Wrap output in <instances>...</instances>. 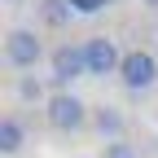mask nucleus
<instances>
[{
	"label": "nucleus",
	"mask_w": 158,
	"mask_h": 158,
	"mask_svg": "<svg viewBox=\"0 0 158 158\" xmlns=\"http://www.w3.org/2000/svg\"><path fill=\"white\" fill-rule=\"evenodd\" d=\"M5 5H18V0H5Z\"/></svg>",
	"instance_id": "f8f14e48"
},
{
	"label": "nucleus",
	"mask_w": 158,
	"mask_h": 158,
	"mask_svg": "<svg viewBox=\"0 0 158 158\" xmlns=\"http://www.w3.org/2000/svg\"><path fill=\"white\" fill-rule=\"evenodd\" d=\"M18 97H22V101H40V97H44V84L31 79V75H22L18 79Z\"/></svg>",
	"instance_id": "1a4fd4ad"
},
{
	"label": "nucleus",
	"mask_w": 158,
	"mask_h": 158,
	"mask_svg": "<svg viewBox=\"0 0 158 158\" xmlns=\"http://www.w3.org/2000/svg\"><path fill=\"white\" fill-rule=\"evenodd\" d=\"M149 5H154V9H158V0H149Z\"/></svg>",
	"instance_id": "ddd939ff"
},
{
	"label": "nucleus",
	"mask_w": 158,
	"mask_h": 158,
	"mask_svg": "<svg viewBox=\"0 0 158 158\" xmlns=\"http://www.w3.org/2000/svg\"><path fill=\"white\" fill-rule=\"evenodd\" d=\"M66 5L75 9V13H84V18H92V13H101L110 0H66Z\"/></svg>",
	"instance_id": "9d476101"
},
{
	"label": "nucleus",
	"mask_w": 158,
	"mask_h": 158,
	"mask_svg": "<svg viewBox=\"0 0 158 158\" xmlns=\"http://www.w3.org/2000/svg\"><path fill=\"white\" fill-rule=\"evenodd\" d=\"M35 9H40V18H44L48 27H66V22H70V13H75L66 0H40Z\"/></svg>",
	"instance_id": "6e6552de"
},
{
	"label": "nucleus",
	"mask_w": 158,
	"mask_h": 158,
	"mask_svg": "<svg viewBox=\"0 0 158 158\" xmlns=\"http://www.w3.org/2000/svg\"><path fill=\"white\" fill-rule=\"evenodd\" d=\"M44 118H48L53 132H79V127L92 123V110L79 101L75 92H53L48 106H44Z\"/></svg>",
	"instance_id": "f257e3e1"
},
{
	"label": "nucleus",
	"mask_w": 158,
	"mask_h": 158,
	"mask_svg": "<svg viewBox=\"0 0 158 158\" xmlns=\"http://www.w3.org/2000/svg\"><path fill=\"white\" fill-rule=\"evenodd\" d=\"M101 158H136V149H132V145H123V141H106Z\"/></svg>",
	"instance_id": "9b49d317"
},
{
	"label": "nucleus",
	"mask_w": 158,
	"mask_h": 158,
	"mask_svg": "<svg viewBox=\"0 0 158 158\" xmlns=\"http://www.w3.org/2000/svg\"><path fill=\"white\" fill-rule=\"evenodd\" d=\"M92 127L110 136V141H118V132H123V114H118L114 106H101V110H92Z\"/></svg>",
	"instance_id": "0eeeda50"
},
{
	"label": "nucleus",
	"mask_w": 158,
	"mask_h": 158,
	"mask_svg": "<svg viewBox=\"0 0 158 158\" xmlns=\"http://www.w3.org/2000/svg\"><path fill=\"white\" fill-rule=\"evenodd\" d=\"M84 57H88V75H118V66H123V53L110 35L84 40Z\"/></svg>",
	"instance_id": "39448f33"
},
{
	"label": "nucleus",
	"mask_w": 158,
	"mask_h": 158,
	"mask_svg": "<svg viewBox=\"0 0 158 158\" xmlns=\"http://www.w3.org/2000/svg\"><path fill=\"white\" fill-rule=\"evenodd\" d=\"M118 79H123V88H132V92H149V88L158 84V57H154L149 48H132V53H123Z\"/></svg>",
	"instance_id": "7ed1b4c3"
},
{
	"label": "nucleus",
	"mask_w": 158,
	"mask_h": 158,
	"mask_svg": "<svg viewBox=\"0 0 158 158\" xmlns=\"http://www.w3.org/2000/svg\"><path fill=\"white\" fill-rule=\"evenodd\" d=\"M48 66H53V88L57 92H70V84L79 75H88V57H84V44H57L48 53Z\"/></svg>",
	"instance_id": "f03ea898"
},
{
	"label": "nucleus",
	"mask_w": 158,
	"mask_h": 158,
	"mask_svg": "<svg viewBox=\"0 0 158 158\" xmlns=\"http://www.w3.org/2000/svg\"><path fill=\"white\" fill-rule=\"evenodd\" d=\"M110 5H114V0H110Z\"/></svg>",
	"instance_id": "4468645a"
},
{
	"label": "nucleus",
	"mask_w": 158,
	"mask_h": 158,
	"mask_svg": "<svg viewBox=\"0 0 158 158\" xmlns=\"http://www.w3.org/2000/svg\"><path fill=\"white\" fill-rule=\"evenodd\" d=\"M18 149H22V123H18L13 114H5V118H0V154L13 158Z\"/></svg>",
	"instance_id": "423d86ee"
},
{
	"label": "nucleus",
	"mask_w": 158,
	"mask_h": 158,
	"mask_svg": "<svg viewBox=\"0 0 158 158\" xmlns=\"http://www.w3.org/2000/svg\"><path fill=\"white\" fill-rule=\"evenodd\" d=\"M40 57H44V44H40V35L35 31H9L5 35V62L9 66H18V70H31Z\"/></svg>",
	"instance_id": "20e7f679"
}]
</instances>
